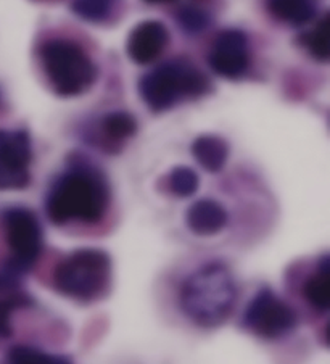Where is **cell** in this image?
Here are the masks:
<instances>
[{"instance_id":"obj_14","label":"cell","mask_w":330,"mask_h":364,"mask_svg":"<svg viewBox=\"0 0 330 364\" xmlns=\"http://www.w3.org/2000/svg\"><path fill=\"white\" fill-rule=\"evenodd\" d=\"M303 295L316 311L327 313L329 309V257L321 259L317 269L311 274L303 285Z\"/></svg>"},{"instance_id":"obj_11","label":"cell","mask_w":330,"mask_h":364,"mask_svg":"<svg viewBox=\"0 0 330 364\" xmlns=\"http://www.w3.org/2000/svg\"><path fill=\"white\" fill-rule=\"evenodd\" d=\"M228 211L215 200H198L187 210L186 223L193 234L215 235L228 224Z\"/></svg>"},{"instance_id":"obj_3","label":"cell","mask_w":330,"mask_h":364,"mask_svg":"<svg viewBox=\"0 0 330 364\" xmlns=\"http://www.w3.org/2000/svg\"><path fill=\"white\" fill-rule=\"evenodd\" d=\"M112 284V258L99 248H79L60 262L53 287L68 299L89 303L105 296Z\"/></svg>"},{"instance_id":"obj_17","label":"cell","mask_w":330,"mask_h":364,"mask_svg":"<svg viewBox=\"0 0 330 364\" xmlns=\"http://www.w3.org/2000/svg\"><path fill=\"white\" fill-rule=\"evenodd\" d=\"M302 46L317 62L326 63L329 60V15H322L311 31L302 34Z\"/></svg>"},{"instance_id":"obj_15","label":"cell","mask_w":330,"mask_h":364,"mask_svg":"<svg viewBox=\"0 0 330 364\" xmlns=\"http://www.w3.org/2000/svg\"><path fill=\"white\" fill-rule=\"evenodd\" d=\"M121 0H73L71 11L89 23H105L118 10Z\"/></svg>"},{"instance_id":"obj_20","label":"cell","mask_w":330,"mask_h":364,"mask_svg":"<svg viewBox=\"0 0 330 364\" xmlns=\"http://www.w3.org/2000/svg\"><path fill=\"white\" fill-rule=\"evenodd\" d=\"M33 305L31 296L24 294H10L0 299V337L7 338L11 336V316L20 308Z\"/></svg>"},{"instance_id":"obj_22","label":"cell","mask_w":330,"mask_h":364,"mask_svg":"<svg viewBox=\"0 0 330 364\" xmlns=\"http://www.w3.org/2000/svg\"><path fill=\"white\" fill-rule=\"evenodd\" d=\"M145 2H149V4H171V2H174V0H145Z\"/></svg>"},{"instance_id":"obj_2","label":"cell","mask_w":330,"mask_h":364,"mask_svg":"<svg viewBox=\"0 0 330 364\" xmlns=\"http://www.w3.org/2000/svg\"><path fill=\"white\" fill-rule=\"evenodd\" d=\"M181 308L200 327H218L230 316L237 301L234 274L223 263H208L181 287Z\"/></svg>"},{"instance_id":"obj_7","label":"cell","mask_w":330,"mask_h":364,"mask_svg":"<svg viewBox=\"0 0 330 364\" xmlns=\"http://www.w3.org/2000/svg\"><path fill=\"white\" fill-rule=\"evenodd\" d=\"M2 223L11 250V258L7 264L23 274L38 262L42 250V229L39 220L31 210L15 206L5 211Z\"/></svg>"},{"instance_id":"obj_5","label":"cell","mask_w":330,"mask_h":364,"mask_svg":"<svg viewBox=\"0 0 330 364\" xmlns=\"http://www.w3.org/2000/svg\"><path fill=\"white\" fill-rule=\"evenodd\" d=\"M39 57L48 81L58 95L78 97L95 82V65L76 42L47 41L39 47Z\"/></svg>"},{"instance_id":"obj_9","label":"cell","mask_w":330,"mask_h":364,"mask_svg":"<svg viewBox=\"0 0 330 364\" xmlns=\"http://www.w3.org/2000/svg\"><path fill=\"white\" fill-rule=\"evenodd\" d=\"M248 39L240 29L219 33L210 50V66L225 80H238L248 70Z\"/></svg>"},{"instance_id":"obj_6","label":"cell","mask_w":330,"mask_h":364,"mask_svg":"<svg viewBox=\"0 0 330 364\" xmlns=\"http://www.w3.org/2000/svg\"><path fill=\"white\" fill-rule=\"evenodd\" d=\"M297 323L295 309L267 287L261 289L250 300L243 314V324L247 329L267 341H276L290 333Z\"/></svg>"},{"instance_id":"obj_12","label":"cell","mask_w":330,"mask_h":364,"mask_svg":"<svg viewBox=\"0 0 330 364\" xmlns=\"http://www.w3.org/2000/svg\"><path fill=\"white\" fill-rule=\"evenodd\" d=\"M265 4L276 20L292 26H303L313 21L317 11L314 0H265Z\"/></svg>"},{"instance_id":"obj_8","label":"cell","mask_w":330,"mask_h":364,"mask_svg":"<svg viewBox=\"0 0 330 364\" xmlns=\"http://www.w3.org/2000/svg\"><path fill=\"white\" fill-rule=\"evenodd\" d=\"M33 145L23 129H0V191H21L31 182Z\"/></svg>"},{"instance_id":"obj_18","label":"cell","mask_w":330,"mask_h":364,"mask_svg":"<svg viewBox=\"0 0 330 364\" xmlns=\"http://www.w3.org/2000/svg\"><path fill=\"white\" fill-rule=\"evenodd\" d=\"M7 364H71L66 358L46 353V351L18 345L9 351Z\"/></svg>"},{"instance_id":"obj_10","label":"cell","mask_w":330,"mask_h":364,"mask_svg":"<svg viewBox=\"0 0 330 364\" xmlns=\"http://www.w3.org/2000/svg\"><path fill=\"white\" fill-rule=\"evenodd\" d=\"M169 42L168 29L163 23L147 20L139 23L127 38V55L137 65H149L161 55Z\"/></svg>"},{"instance_id":"obj_16","label":"cell","mask_w":330,"mask_h":364,"mask_svg":"<svg viewBox=\"0 0 330 364\" xmlns=\"http://www.w3.org/2000/svg\"><path fill=\"white\" fill-rule=\"evenodd\" d=\"M100 129L103 132V137L108 142H123L126 139L132 137L137 131V123L132 114L126 112H113L103 117Z\"/></svg>"},{"instance_id":"obj_4","label":"cell","mask_w":330,"mask_h":364,"mask_svg":"<svg viewBox=\"0 0 330 364\" xmlns=\"http://www.w3.org/2000/svg\"><path fill=\"white\" fill-rule=\"evenodd\" d=\"M140 95L151 112H166L176 103L198 99L210 90V82L187 60H171L156 66L140 80Z\"/></svg>"},{"instance_id":"obj_1","label":"cell","mask_w":330,"mask_h":364,"mask_svg":"<svg viewBox=\"0 0 330 364\" xmlns=\"http://www.w3.org/2000/svg\"><path fill=\"white\" fill-rule=\"evenodd\" d=\"M110 189L107 181L90 168H73L53 182L46 197L48 220L57 226L68 223L100 221L107 213Z\"/></svg>"},{"instance_id":"obj_21","label":"cell","mask_w":330,"mask_h":364,"mask_svg":"<svg viewBox=\"0 0 330 364\" xmlns=\"http://www.w3.org/2000/svg\"><path fill=\"white\" fill-rule=\"evenodd\" d=\"M177 18H179L181 26L186 29L187 33H200L206 29L208 23H210V15L206 14L205 10H201L198 7H184L179 10L177 14Z\"/></svg>"},{"instance_id":"obj_19","label":"cell","mask_w":330,"mask_h":364,"mask_svg":"<svg viewBox=\"0 0 330 364\" xmlns=\"http://www.w3.org/2000/svg\"><path fill=\"white\" fill-rule=\"evenodd\" d=\"M198 184L197 173L187 166H177L168 176L169 191L181 198L193 196L198 189Z\"/></svg>"},{"instance_id":"obj_13","label":"cell","mask_w":330,"mask_h":364,"mask_svg":"<svg viewBox=\"0 0 330 364\" xmlns=\"http://www.w3.org/2000/svg\"><path fill=\"white\" fill-rule=\"evenodd\" d=\"M192 154L200 166L206 171L218 173L228 161L229 147L224 139L218 136H201L192 145Z\"/></svg>"}]
</instances>
